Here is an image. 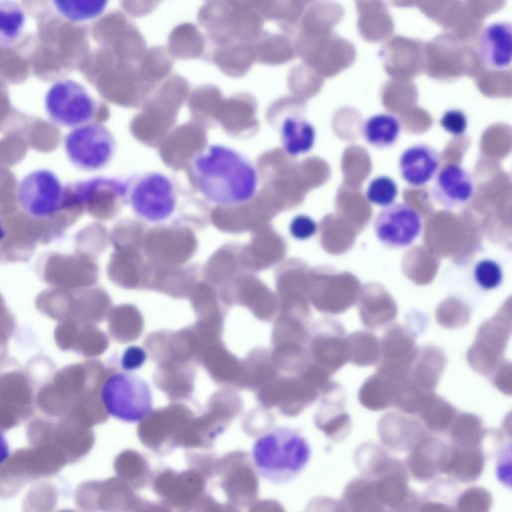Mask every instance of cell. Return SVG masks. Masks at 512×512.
<instances>
[{"mask_svg":"<svg viewBox=\"0 0 512 512\" xmlns=\"http://www.w3.org/2000/svg\"><path fill=\"white\" fill-rule=\"evenodd\" d=\"M9 457V445L8 442L0 431V465L4 463Z\"/></svg>","mask_w":512,"mask_h":512,"instance_id":"21","label":"cell"},{"mask_svg":"<svg viewBox=\"0 0 512 512\" xmlns=\"http://www.w3.org/2000/svg\"><path fill=\"white\" fill-rule=\"evenodd\" d=\"M279 136L283 150L295 157L308 153L314 147L316 130L307 119L288 115L280 124Z\"/></svg>","mask_w":512,"mask_h":512,"instance_id":"12","label":"cell"},{"mask_svg":"<svg viewBox=\"0 0 512 512\" xmlns=\"http://www.w3.org/2000/svg\"><path fill=\"white\" fill-rule=\"evenodd\" d=\"M44 109L53 123L73 129L92 122L96 115L97 102L79 82L60 79L46 91Z\"/></svg>","mask_w":512,"mask_h":512,"instance_id":"7","label":"cell"},{"mask_svg":"<svg viewBox=\"0 0 512 512\" xmlns=\"http://www.w3.org/2000/svg\"><path fill=\"white\" fill-rule=\"evenodd\" d=\"M440 166V155L427 144H416L403 151L399 171L403 180L413 187H421L435 177Z\"/></svg>","mask_w":512,"mask_h":512,"instance_id":"11","label":"cell"},{"mask_svg":"<svg viewBox=\"0 0 512 512\" xmlns=\"http://www.w3.org/2000/svg\"><path fill=\"white\" fill-rule=\"evenodd\" d=\"M69 162L82 171L104 169L116 151V139L102 123L90 122L71 129L63 140Z\"/></svg>","mask_w":512,"mask_h":512,"instance_id":"5","label":"cell"},{"mask_svg":"<svg viewBox=\"0 0 512 512\" xmlns=\"http://www.w3.org/2000/svg\"><path fill=\"white\" fill-rule=\"evenodd\" d=\"M54 9L61 17L71 22H85L100 17L106 10L104 0H54Z\"/></svg>","mask_w":512,"mask_h":512,"instance_id":"15","label":"cell"},{"mask_svg":"<svg viewBox=\"0 0 512 512\" xmlns=\"http://www.w3.org/2000/svg\"><path fill=\"white\" fill-rule=\"evenodd\" d=\"M478 52L485 64L493 70H505L512 60V25L498 21L486 25L478 39Z\"/></svg>","mask_w":512,"mask_h":512,"instance_id":"10","label":"cell"},{"mask_svg":"<svg viewBox=\"0 0 512 512\" xmlns=\"http://www.w3.org/2000/svg\"><path fill=\"white\" fill-rule=\"evenodd\" d=\"M100 399L106 412L127 423L139 422L153 409L149 384L133 372H116L101 386Z\"/></svg>","mask_w":512,"mask_h":512,"instance_id":"4","label":"cell"},{"mask_svg":"<svg viewBox=\"0 0 512 512\" xmlns=\"http://www.w3.org/2000/svg\"><path fill=\"white\" fill-rule=\"evenodd\" d=\"M475 194V182L471 173L456 163L444 165L435 175L432 195L446 209L465 206Z\"/></svg>","mask_w":512,"mask_h":512,"instance_id":"9","label":"cell"},{"mask_svg":"<svg viewBox=\"0 0 512 512\" xmlns=\"http://www.w3.org/2000/svg\"><path fill=\"white\" fill-rule=\"evenodd\" d=\"M124 202L140 219L161 223L168 220L177 208V187L164 173L146 172L126 179Z\"/></svg>","mask_w":512,"mask_h":512,"instance_id":"3","label":"cell"},{"mask_svg":"<svg viewBox=\"0 0 512 512\" xmlns=\"http://www.w3.org/2000/svg\"><path fill=\"white\" fill-rule=\"evenodd\" d=\"M26 22V11L19 2L0 0V47L8 48L18 43Z\"/></svg>","mask_w":512,"mask_h":512,"instance_id":"14","label":"cell"},{"mask_svg":"<svg viewBox=\"0 0 512 512\" xmlns=\"http://www.w3.org/2000/svg\"><path fill=\"white\" fill-rule=\"evenodd\" d=\"M147 354L142 347L130 346L122 354L120 365L126 372L134 371L143 366Z\"/></svg>","mask_w":512,"mask_h":512,"instance_id":"20","label":"cell"},{"mask_svg":"<svg viewBox=\"0 0 512 512\" xmlns=\"http://www.w3.org/2000/svg\"><path fill=\"white\" fill-rule=\"evenodd\" d=\"M5 237V229L2 225V223L0 222V242L4 239Z\"/></svg>","mask_w":512,"mask_h":512,"instance_id":"22","label":"cell"},{"mask_svg":"<svg viewBox=\"0 0 512 512\" xmlns=\"http://www.w3.org/2000/svg\"><path fill=\"white\" fill-rule=\"evenodd\" d=\"M365 195L370 203L381 207H388L397 198L398 186L389 176L381 175L371 180Z\"/></svg>","mask_w":512,"mask_h":512,"instance_id":"17","label":"cell"},{"mask_svg":"<svg viewBox=\"0 0 512 512\" xmlns=\"http://www.w3.org/2000/svg\"><path fill=\"white\" fill-rule=\"evenodd\" d=\"M401 133L398 118L389 113H379L367 118L362 126L366 142L378 148L392 146Z\"/></svg>","mask_w":512,"mask_h":512,"instance_id":"13","label":"cell"},{"mask_svg":"<svg viewBox=\"0 0 512 512\" xmlns=\"http://www.w3.org/2000/svg\"><path fill=\"white\" fill-rule=\"evenodd\" d=\"M476 285L485 291L495 290L503 282L504 272L501 264L491 258L479 260L473 270Z\"/></svg>","mask_w":512,"mask_h":512,"instance_id":"16","label":"cell"},{"mask_svg":"<svg viewBox=\"0 0 512 512\" xmlns=\"http://www.w3.org/2000/svg\"><path fill=\"white\" fill-rule=\"evenodd\" d=\"M189 178L209 203L237 206L252 201L259 188V174L242 152L224 144H208L193 155Z\"/></svg>","mask_w":512,"mask_h":512,"instance_id":"1","label":"cell"},{"mask_svg":"<svg viewBox=\"0 0 512 512\" xmlns=\"http://www.w3.org/2000/svg\"><path fill=\"white\" fill-rule=\"evenodd\" d=\"M439 122L446 132L454 136L464 134L468 125L467 116L460 109H449L445 111Z\"/></svg>","mask_w":512,"mask_h":512,"instance_id":"19","label":"cell"},{"mask_svg":"<svg viewBox=\"0 0 512 512\" xmlns=\"http://www.w3.org/2000/svg\"><path fill=\"white\" fill-rule=\"evenodd\" d=\"M318 230L316 221L305 214L296 215L289 224V232L296 240H307L312 238Z\"/></svg>","mask_w":512,"mask_h":512,"instance_id":"18","label":"cell"},{"mask_svg":"<svg viewBox=\"0 0 512 512\" xmlns=\"http://www.w3.org/2000/svg\"><path fill=\"white\" fill-rule=\"evenodd\" d=\"M422 216L417 209L396 203L381 210L374 220L378 240L389 248L410 246L422 231Z\"/></svg>","mask_w":512,"mask_h":512,"instance_id":"8","label":"cell"},{"mask_svg":"<svg viewBox=\"0 0 512 512\" xmlns=\"http://www.w3.org/2000/svg\"><path fill=\"white\" fill-rule=\"evenodd\" d=\"M21 210L32 218L47 219L68 207L67 189L55 172L47 168L23 176L16 191Z\"/></svg>","mask_w":512,"mask_h":512,"instance_id":"6","label":"cell"},{"mask_svg":"<svg viewBox=\"0 0 512 512\" xmlns=\"http://www.w3.org/2000/svg\"><path fill=\"white\" fill-rule=\"evenodd\" d=\"M311 454V446L301 432L286 426L263 433L251 448L258 475L277 485L296 479L307 467Z\"/></svg>","mask_w":512,"mask_h":512,"instance_id":"2","label":"cell"}]
</instances>
